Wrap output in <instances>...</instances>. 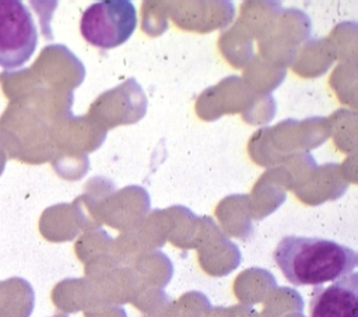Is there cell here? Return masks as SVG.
Instances as JSON below:
<instances>
[{
    "instance_id": "5",
    "label": "cell",
    "mask_w": 358,
    "mask_h": 317,
    "mask_svg": "<svg viewBox=\"0 0 358 317\" xmlns=\"http://www.w3.org/2000/svg\"><path fill=\"white\" fill-rule=\"evenodd\" d=\"M309 317H358V274L341 277L329 286H316Z\"/></svg>"
},
{
    "instance_id": "10",
    "label": "cell",
    "mask_w": 358,
    "mask_h": 317,
    "mask_svg": "<svg viewBox=\"0 0 358 317\" xmlns=\"http://www.w3.org/2000/svg\"><path fill=\"white\" fill-rule=\"evenodd\" d=\"M57 317H60V316H57Z\"/></svg>"
},
{
    "instance_id": "8",
    "label": "cell",
    "mask_w": 358,
    "mask_h": 317,
    "mask_svg": "<svg viewBox=\"0 0 358 317\" xmlns=\"http://www.w3.org/2000/svg\"><path fill=\"white\" fill-rule=\"evenodd\" d=\"M6 162H7V155H6V152H4V149L0 144V175L3 173V170L6 168Z\"/></svg>"
},
{
    "instance_id": "3",
    "label": "cell",
    "mask_w": 358,
    "mask_h": 317,
    "mask_svg": "<svg viewBox=\"0 0 358 317\" xmlns=\"http://www.w3.org/2000/svg\"><path fill=\"white\" fill-rule=\"evenodd\" d=\"M38 31L29 10L18 0H0V66L21 67L34 54Z\"/></svg>"
},
{
    "instance_id": "6",
    "label": "cell",
    "mask_w": 358,
    "mask_h": 317,
    "mask_svg": "<svg viewBox=\"0 0 358 317\" xmlns=\"http://www.w3.org/2000/svg\"><path fill=\"white\" fill-rule=\"evenodd\" d=\"M3 313L1 317H29L34 310L35 295L28 281L11 277L1 281Z\"/></svg>"
},
{
    "instance_id": "1",
    "label": "cell",
    "mask_w": 358,
    "mask_h": 317,
    "mask_svg": "<svg viewBox=\"0 0 358 317\" xmlns=\"http://www.w3.org/2000/svg\"><path fill=\"white\" fill-rule=\"evenodd\" d=\"M273 260L288 282L295 286H320L352 274L357 253L323 237L284 236L273 251Z\"/></svg>"
},
{
    "instance_id": "7",
    "label": "cell",
    "mask_w": 358,
    "mask_h": 317,
    "mask_svg": "<svg viewBox=\"0 0 358 317\" xmlns=\"http://www.w3.org/2000/svg\"><path fill=\"white\" fill-rule=\"evenodd\" d=\"M34 85L35 77L31 68H22L17 71L4 70L0 73V87L8 101L25 98L31 94Z\"/></svg>"
},
{
    "instance_id": "9",
    "label": "cell",
    "mask_w": 358,
    "mask_h": 317,
    "mask_svg": "<svg viewBox=\"0 0 358 317\" xmlns=\"http://www.w3.org/2000/svg\"><path fill=\"white\" fill-rule=\"evenodd\" d=\"M3 313V286H1V281H0V317Z\"/></svg>"
},
{
    "instance_id": "2",
    "label": "cell",
    "mask_w": 358,
    "mask_h": 317,
    "mask_svg": "<svg viewBox=\"0 0 358 317\" xmlns=\"http://www.w3.org/2000/svg\"><path fill=\"white\" fill-rule=\"evenodd\" d=\"M137 14L129 0H103L91 4L81 17L80 32L92 46L112 49L124 43L134 32Z\"/></svg>"
},
{
    "instance_id": "4",
    "label": "cell",
    "mask_w": 358,
    "mask_h": 317,
    "mask_svg": "<svg viewBox=\"0 0 358 317\" xmlns=\"http://www.w3.org/2000/svg\"><path fill=\"white\" fill-rule=\"evenodd\" d=\"M0 144L7 158L27 163L43 159L41 127L34 109L22 101H10L0 116Z\"/></svg>"
}]
</instances>
